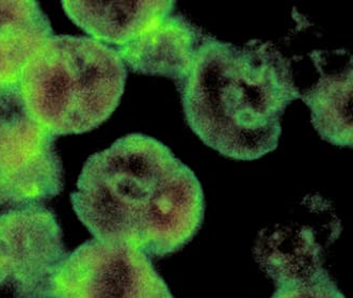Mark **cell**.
I'll list each match as a JSON object with an SVG mask.
<instances>
[{
  "instance_id": "1",
  "label": "cell",
  "mask_w": 353,
  "mask_h": 298,
  "mask_svg": "<svg viewBox=\"0 0 353 298\" xmlns=\"http://www.w3.org/2000/svg\"><path fill=\"white\" fill-rule=\"evenodd\" d=\"M72 206L99 241L165 257L186 246L204 218V194L188 166L155 138L130 134L83 165Z\"/></svg>"
},
{
  "instance_id": "2",
  "label": "cell",
  "mask_w": 353,
  "mask_h": 298,
  "mask_svg": "<svg viewBox=\"0 0 353 298\" xmlns=\"http://www.w3.org/2000/svg\"><path fill=\"white\" fill-rule=\"evenodd\" d=\"M187 123L208 147L236 161L278 148L281 119L301 97L290 60L271 43L245 46L204 34L176 86Z\"/></svg>"
},
{
  "instance_id": "3",
  "label": "cell",
  "mask_w": 353,
  "mask_h": 298,
  "mask_svg": "<svg viewBox=\"0 0 353 298\" xmlns=\"http://www.w3.org/2000/svg\"><path fill=\"white\" fill-rule=\"evenodd\" d=\"M128 68L116 50L89 37L52 36L26 66L21 102L52 135L99 128L120 104Z\"/></svg>"
},
{
  "instance_id": "4",
  "label": "cell",
  "mask_w": 353,
  "mask_h": 298,
  "mask_svg": "<svg viewBox=\"0 0 353 298\" xmlns=\"http://www.w3.org/2000/svg\"><path fill=\"white\" fill-rule=\"evenodd\" d=\"M56 138L28 114L17 88L0 92V206H37L62 192Z\"/></svg>"
},
{
  "instance_id": "5",
  "label": "cell",
  "mask_w": 353,
  "mask_h": 298,
  "mask_svg": "<svg viewBox=\"0 0 353 298\" xmlns=\"http://www.w3.org/2000/svg\"><path fill=\"white\" fill-rule=\"evenodd\" d=\"M50 298H173L152 258L137 247L91 239L66 257Z\"/></svg>"
},
{
  "instance_id": "6",
  "label": "cell",
  "mask_w": 353,
  "mask_h": 298,
  "mask_svg": "<svg viewBox=\"0 0 353 298\" xmlns=\"http://www.w3.org/2000/svg\"><path fill=\"white\" fill-rule=\"evenodd\" d=\"M68 257L56 214L37 206L0 214V290L15 298H50Z\"/></svg>"
},
{
  "instance_id": "7",
  "label": "cell",
  "mask_w": 353,
  "mask_h": 298,
  "mask_svg": "<svg viewBox=\"0 0 353 298\" xmlns=\"http://www.w3.org/2000/svg\"><path fill=\"white\" fill-rule=\"evenodd\" d=\"M204 33L173 12L153 21L138 38L117 50L126 68L144 75L184 81Z\"/></svg>"
},
{
  "instance_id": "8",
  "label": "cell",
  "mask_w": 353,
  "mask_h": 298,
  "mask_svg": "<svg viewBox=\"0 0 353 298\" xmlns=\"http://www.w3.org/2000/svg\"><path fill=\"white\" fill-rule=\"evenodd\" d=\"M62 8L68 19L89 38L120 50L159 17L174 11V1H78L65 0Z\"/></svg>"
},
{
  "instance_id": "9",
  "label": "cell",
  "mask_w": 353,
  "mask_h": 298,
  "mask_svg": "<svg viewBox=\"0 0 353 298\" xmlns=\"http://www.w3.org/2000/svg\"><path fill=\"white\" fill-rule=\"evenodd\" d=\"M52 36L38 1L0 0V92L19 87L26 66Z\"/></svg>"
},
{
  "instance_id": "10",
  "label": "cell",
  "mask_w": 353,
  "mask_h": 298,
  "mask_svg": "<svg viewBox=\"0 0 353 298\" xmlns=\"http://www.w3.org/2000/svg\"><path fill=\"white\" fill-rule=\"evenodd\" d=\"M256 257L276 286L311 281L327 275L321 264V248L309 229L274 232L261 239Z\"/></svg>"
},
{
  "instance_id": "11",
  "label": "cell",
  "mask_w": 353,
  "mask_h": 298,
  "mask_svg": "<svg viewBox=\"0 0 353 298\" xmlns=\"http://www.w3.org/2000/svg\"><path fill=\"white\" fill-rule=\"evenodd\" d=\"M352 66L343 71L323 74L310 90L301 93L311 110L312 123L325 141L339 147H351L352 126Z\"/></svg>"
},
{
  "instance_id": "12",
  "label": "cell",
  "mask_w": 353,
  "mask_h": 298,
  "mask_svg": "<svg viewBox=\"0 0 353 298\" xmlns=\"http://www.w3.org/2000/svg\"><path fill=\"white\" fill-rule=\"evenodd\" d=\"M271 298H345L329 274L311 281L278 286Z\"/></svg>"
}]
</instances>
